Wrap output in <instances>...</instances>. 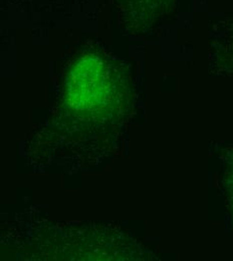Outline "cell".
I'll use <instances>...</instances> for the list:
<instances>
[]
</instances>
